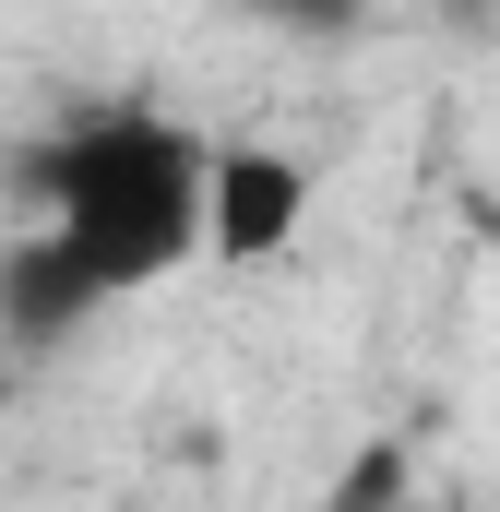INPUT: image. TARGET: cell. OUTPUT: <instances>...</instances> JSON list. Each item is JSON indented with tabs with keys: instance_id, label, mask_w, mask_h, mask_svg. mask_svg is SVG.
<instances>
[{
	"instance_id": "277c9868",
	"label": "cell",
	"mask_w": 500,
	"mask_h": 512,
	"mask_svg": "<svg viewBox=\"0 0 500 512\" xmlns=\"http://www.w3.org/2000/svg\"><path fill=\"white\" fill-rule=\"evenodd\" d=\"M393 477H405V465H393V453H358V477H346V489H334V512H381V501H393Z\"/></svg>"
},
{
	"instance_id": "6da1fadb",
	"label": "cell",
	"mask_w": 500,
	"mask_h": 512,
	"mask_svg": "<svg viewBox=\"0 0 500 512\" xmlns=\"http://www.w3.org/2000/svg\"><path fill=\"white\" fill-rule=\"evenodd\" d=\"M24 191L48 203V239L84 251V274L108 298H131V286H155L203 251L215 143L167 108H84L72 131H48L24 155Z\"/></svg>"
},
{
	"instance_id": "7a4b0ae2",
	"label": "cell",
	"mask_w": 500,
	"mask_h": 512,
	"mask_svg": "<svg viewBox=\"0 0 500 512\" xmlns=\"http://www.w3.org/2000/svg\"><path fill=\"white\" fill-rule=\"evenodd\" d=\"M310 227V167L274 155V143H215V215H203V251L215 262H274Z\"/></svg>"
},
{
	"instance_id": "5b68a950",
	"label": "cell",
	"mask_w": 500,
	"mask_h": 512,
	"mask_svg": "<svg viewBox=\"0 0 500 512\" xmlns=\"http://www.w3.org/2000/svg\"><path fill=\"white\" fill-rule=\"evenodd\" d=\"M12 393H24V358H12V346H0V405H12Z\"/></svg>"
},
{
	"instance_id": "3957f363",
	"label": "cell",
	"mask_w": 500,
	"mask_h": 512,
	"mask_svg": "<svg viewBox=\"0 0 500 512\" xmlns=\"http://www.w3.org/2000/svg\"><path fill=\"white\" fill-rule=\"evenodd\" d=\"M108 310V286L84 274V251H60L48 227L0 251V346L12 358H60V334H84Z\"/></svg>"
}]
</instances>
